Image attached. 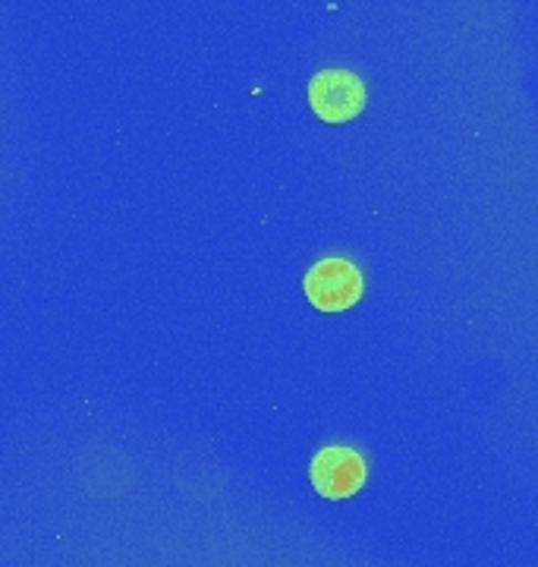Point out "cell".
<instances>
[{
  "label": "cell",
  "mask_w": 538,
  "mask_h": 567,
  "mask_svg": "<svg viewBox=\"0 0 538 567\" xmlns=\"http://www.w3.org/2000/svg\"><path fill=\"white\" fill-rule=\"evenodd\" d=\"M306 297L319 312H343L362 297V275L346 259H321L306 275Z\"/></svg>",
  "instance_id": "obj_1"
},
{
  "label": "cell",
  "mask_w": 538,
  "mask_h": 567,
  "mask_svg": "<svg viewBox=\"0 0 538 567\" xmlns=\"http://www.w3.org/2000/svg\"><path fill=\"white\" fill-rule=\"evenodd\" d=\"M309 104L324 123H346L365 107V85L350 70H321L309 82Z\"/></svg>",
  "instance_id": "obj_2"
},
{
  "label": "cell",
  "mask_w": 538,
  "mask_h": 567,
  "mask_svg": "<svg viewBox=\"0 0 538 567\" xmlns=\"http://www.w3.org/2000/svg\"><path fill=\"white\" fill-rule=\"evenodd\" d=\"M365 473H369L365 461L353 447H324L312 457V466H309L312 488L321 498H331V502L353 498L365 483Z\"/></svg>",
  "instance_id": "obj_3"
}]
</instances>
